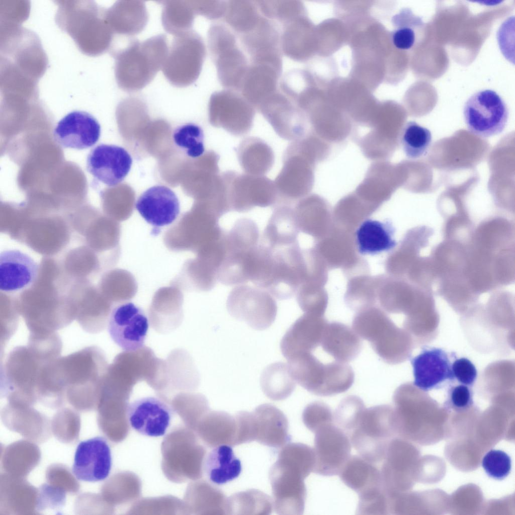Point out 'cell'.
<instances>
[{"label": "cell", "instance_id": "6da1fadb", "mask_svg": "<svg viewBox=\"0 0 515 515\" xmlns=\"http://www.w3.org/2000/svg\"><path fill=\"white\" fill-rule=\"evenodd\" d=\"M168 49L166 36L162 34L142 41L132 40L125 48L114 54L118 87L128 92L145 87L162 68Z\"/></svg>", "mask_w": 515, "mask_h": 515}, {"label": "cell", "instance_id": "7a4b0ae2", "mask_svg": "<svg viewBox=\"0 0 515 515\" xmlns=\"http://www.w3.org/2000/svg\"><path fill=\"white\" fill-rule=\"evenodd\" d=\"M288 362L296 382L315 395L328 396L343 393L354 382L351 366L336 361L323 364L312 353L299 354Z\"/></svg>", "mask_w": 515, "mask_h": 515}, {"label": "cell", "instance_id": "3957f363", "mask_svg": "<svg viewBox=\"0 0 515 515\" xmlns=\"http://www.w3.org/2000/svg\"><path fill=\"white\" fill-rule=\"evenodd\" d=\"M396 430L393 408L389 405H379L366 408L348 437L360 456L378 463L383 460Z\"/></svg>", "mask_w": 515, "mask_h": 515}, {"label": "cell", "instance_id": "277c9868", "mask_svg": "<svg viewBox=\"0 0 515 515\" xmlns=\"http://www.w3.org/2000/svg\"><path fill=\"white\" fill-rule=\"evenodd\" d=\"M311 472L309 468L297 461L285 457H278L269 472L273 504L277 513H303L306 497L304 480Z\"/></svg>", "mask_w": 515, "mask_h": 515}, {"label": "cell", "instance_id": "5b68a950", "mask_svg": "<svg viewBox=\"0 0 515 515\" xmlns=\"http://www.w3.org/2000/svg\"><path fill=\"white\" fill-rule=\"evenodd\" d=\"M206 54L204 40L195 31L174 36L161 68L163 74L173 85L188 87L198 78Z\"/></svg>", "mask_w": 515, "mask_h": 515}, {"label": "cell", "instance_id": "8992f818", "mask_svg": "<svg viewBox=\"0 0 515 515\" xmlns=\"http://www.w3.org/2000/svg\"><path fill=\"white\" fill-rule=\"evenodd\" d=\"M230 211L246 212L255 207L275 206L278 195L274 181L265 176L227 170L221 174Z\"/></svg>", "mask_w": 515, "mask_h": 515}, {"label": "cell", "instance_id": "52a82bcc", "mask_svg": "<svg viewBox=\"0 0 515 515\" xmlns=\"http://www.w3.org/2000/svg\"><path fill=\"white\" fill-rule=\"evenodd\" d=\"M226 308L233 317L257 330L267 329L273 324L278 309L274 297L269 292L245 284L236 286L230 292Z\"/></svg>", "mask_w": 515, "mask_h": 515}, {"label": "cell", "instance_id": "ba28073f", "mask_svg": "<svg viewBox=\"0 0 515 515\" xmlns=\"http://www.w3.org/2000/svg\"><path fill=\"white\" fill-rule=\"evenodd\" d=\"M463 114L468 130L484 138L502 132L509 116L504 100L490 90L478 91L470 97L465 103Z\"/></svg>", "mask_w": 515, "mask_h": 515}, {"label": "cell", "instance_id": "9c48e42d", "mask_svg": "<svg viewBox=\"0 0 515 515\" xmlns=\"http://www.w3.org/2000/svg\"><path fill=\"white\" fill-rule=\"evenodd\" d=\"M255 108L238 91L223 89L214 92L209 102L211 123L235 136L251 130Z\"/></svg>", "mask_w": 515, "mask_h": 515}, {"label": "cell", "instance_id": "30bf717a", "mask_svg": "<svg viewBox=\"0 0 515 515\" xmlns=\"http://www.w3.org/2000/svg\"><path fill=\"white\" fill-rule=\"evenodd\" d=\"M237 36L229 31L219 32L208 40V47L223 89L239 92L249 61L239 47Z\"/></svg>", "mask_w": 515, "mask_h": 515}, {"label": "cell", "instance_id": "8fae6325", "mask_svg": "<svg viewBox=\"0 0 515 515\" xmlns=\"http://www.w3.org/2000/svg\"><path fill=\"white\" fill-rule=\"evenodd\" d=\"M301 274V263L297 244L271 248L262 289L279 300L292 298Z\"/></svg>", "mask_w": 515, "mask_h": 515}, {"label": "cell", "instance_id": "7c38bea8", "mask_svg": "<svg viewBox=\"0 0 515 515\" xmlns=\"http://www.w3.org/2000/svg\"><path fill=\"white\" fill-rule=\"evenodd\" d=\"M314 434L313 472L325 476L339 475L351 456L350 438L333 423L321 427Z\"/></svg>", "mask_w": 515, "mask_h": 515}, {"label": "cell", "instance_id": "4fadbf2b", "mask_svg": "<svg viewBox=\"0 0 515 515\" xmlns=\"http://www.w3.org/2000/svg\"><path fill=\"white\" fill-rule=\"evenodd\" d=\"M149 328L143 310L132 302L122 303L113 308L108 321V332L114 342L126 352L141 349Z\"/></svg>", "mask_w": 515, "mask_h": 515}, {"label": "cell", "instance_id": "5bb4252c", "mask_svg": "<svg viewBox=\"0 0 515 515\" xmlns=\"http://www.w3.org/2000/svg\"><path fill=\"white\" fill-rule=\"evenodd\" d=\"M112 464L111 451L108 442L102 437H96L78 444L72 472L79 480L98 482L108 477Z\"/></svg>", "mask_w": 515, "mask_h": 515}, {"label": "cell", "instance_id": "9a60e30c", "mask_svg": "<svg viewBox=\"0 0 515 515\" xmlns=\"http://www.w3.org/2000/svg\"><path fill=\"white\" fill-rule=\"evenodd\" d=\"M133 160L124 148L101 144L92 149L87 159L88 171L97 180L113 187L128 174Z\"/></svg>", "mask_w": 515, "mask_h": 515}, {"label": "cell", "instance_id": "2e32d148", "mask_svg": "<svg viewBox=\"0 0 515 515\" xmlns=\"http://www.w3.org/2000/svg\"><path fill=\"white\" fill-rule=\"evenodd\" d=\"M237 36L249 63H267L282 68L281 32L276 22L263 16L253 29Z\"/></svg>", "mask_w": 515, "mask_h": 515}, {"label": "cell", "instance_id": "e0dca14e", "mask_svg": "<svg viewBox=\"0 0 515 515\" xmlns=\"http://www.w3.org/2000/svg\"><path fill=\"white\" fill-rule=\"evenodd\" d=\"M127 413L132 428L150 437L163 436L173 416V411L167 404L153 396L142 397L131 402Z\"/></svg>", "mask_w": 515, "mask_h": 515}, {"label": "cell", "instance_id": "ac0fdd59", "mask_svg": "<svg viewBox=\"0 0 515 515\" xmlns=\"http://www.w3.org/2000/svg\"><path fill=\"white\" fill-rule=\"evenodd\" d=\"M101 132V126L93 115L84 111H74L58 122L53 135L62 147L81 150L95 145Z\"/></svg>", "mask_w": 515, "mask_h": 515}, {"label": "cell", "instance_id": "d6986e66", "mask_svg": "<svg viewBox=\"0 0 515 515\" xmlns=\"http://www.w3.org/2000/svg\"><path fill=\"white\" fill-rule=\"evenodd\" d=\"M256 110L281 138L294 141L303 133L302 120L296 104L281 91L265 100Z\"/></svg>", "mask_w": 515, "mask_h": 515}, {"label": "cell", "instance_id": "ffe728a7", "mask_svg": "<svg viewBox=\"0 0 515 515\" xmlns=\"http://www.w3.org/2000/svg\"><path fill=\"white\" fill-rule=\"evenodd\" d=\"M327 322L321 315L306 313L287 330L280 343L281 353L287 361L303 353H312L320 345Z\"/></svg>", "mask_w": 515, "mask_h": 515}, {"label": "cell", "instance_id": "44dd1931", "mask_svg": "<svg viewBox=\"0 0 515 515\" xmlns=\"http://www.w3.org/2000/svg\"><path fill=\"white\" fill-rule=\"evenodd\" d=\"M135 207L144 220L155 228L170 225L180 212L176 194L162 185L153 186L143 192L137 199Z\"/></svg>", "mask_w": 515, "mask_h": 515}, {"label": "cell", "instance_id": "7402d4cb", "mask_svg": "<svg viewBox=\"0 0 515 515\" xmlns=\"http://www.w3.org/2000/svg\"><path fill=\"white\" fill-rule=\"evenodd\" d=\"M411 363L413 385L422 391H428L447 381H453L452 363L446 352L441 348L423 350L411 359Z\"/></svg>", "mask_w": 515, "mask_h": 515}, {"label": "cell", "instance_id": "603a6c76", "mask_svg": "<svg viewBox=\"0 0 515 515\" xmlns=\"http://www.w3.org/2000/svg\"><path fill=\"white\" fill-rule=\"evenodd\" d=\"M37 263L18 249H7L0 254V290L14 292L31 285L38 275Z\"/></svg>", "mask_w": 515, "mask_h": 515}, {"label": "cell", "instance_id": "cb8c5ba5", "mask_svg": "<svg viewBox=\"0 0 515 515\" xmlns=\"http://www.w3.org/2000/svg\"><path fill=\"white\" fill-rule=\"evenodd\" d=\"M252 413L254 441L274 448L283 447L290 439L284 413L271 404L256 407Z\"/></svg>", "mask_w": 515, "mask_h": 515}, {"label": "cell", "instance_id": "d4e9b609", "mask_svg": "<svg viewBox=\"0 0 515 515\" xmlns=\"http://www.w3.org/2000/svg\"><path fill=\"white\" fill-rule=\"evenodd\" d=\"M282 70L269 63H249L239 92L256 109L265 100L279 91Z\"/></svg>", "mask_w": 515, "mask_h": 515}, {"label": "cell", "instance_id": "484cf974", "mask_svg": "<svg viewBox=\"0 0 515 515\" xmlns=\"http://www.w3.org/2000/svg\"><path fill=\"white\" fill-rule=\"evenodd\" d=\"M106 18L114 34L134 36L145 28L149 15L143 1H118L106 10Z\"/></svg>", "mask_w": 515, "mask_h": 515}, {"label": "cell", "instance_id": "4316f807", "mask_svg": "<svg viewBox=\"0 0 515 515\" xmlns=\"http://www.w3.org/2000/svg\"><path fill=\"white\" fill-rule=\"evenodd\" d=\"M320 345L336 361L346 363L354 360L362 349V341L348 325L339 322L327 323Z\"/></svg>", "mask_w": 515, "mask_h": 515}, {"label": "cell", "instance_id": "83f0119b", "mask_svg": "<svg viewBox=\"0 0 515 515\" xmlns=\"http://www.w3.org/2000/svg\"><path fill=\"white\" fill-rule=\"evenodd\" d=\"M298 229L292 205H277L264 230L262 243L271 248L296 244Z\"/></svg>", "mask_w": 515, "mask_h": 515}, {"label": "cell", "instance_id": "f1b7e54d", "mask_svg": "<svg viewBox=\"0 0 515 515\" xmlns=\"http://www.w3.org/2000/svg\"><path fill=\"white\" fill-rule=\"evenodd\" d=\"M339 475L343 483L358 495L384 487L380 470L361 456H350Z\"/></svg>", "mask_w": 515, "mask_h": 515}, {"label": "cell", "instance_id": "f546056e", "mask_svg": "<svg viewBox=\"0 0 515 515\" xmlns=\"http://www.w3.org/2000/svg\"><path fill=\"white\" fill-rule=\"evenodd\" d=\"M236 152L239 164L245 174L265 176L274 165L275 156L273 149L258 137L244 138L238 145Z\"/></svg>", "mask_w": 515, "mask_h": 515}, {"label": "cell", "instance_id": "4dcf8cb0", "mask_svg": "<svg viewBox=\"0 0 515 515\" xmlns=\"http://www.w3.org/2000/svg\"><path fill=\"white\" fill-rule=\"evenodd\" d=\"M231 447L228 445L215 447L204 460L203 471L213 484H224L236 478L241 473V461L235 456Z\"/></svg>", "mask_w": 515, "mask_h": 515}, {"label": "cell", "instance_id": "1f68e13d", "mask_svg": "<svg viewBox=\"0 0 515 515\" xmlns=\"http://www.w3.org/2000/svg\"><path fill=\"white\" fill-rule=\"evenodd\" d=\"M394 230L388 222L373 219L364 221L356 231V242L360 253L375 254L393 249L396 245Z\"/></svg>", "mask_w": 515, "mask_h": 515}, {"label": "cell", "instance_id": "d6a6232c", "mask_svg": "<svg viewBox=\"0 0 515 515\" xmlns=\"http://www.w3.org/2000/svg\"><path fill=\"white\" fill-rule=\"evenodd\" d=\"M369 342L375 352L387 364L400 363L408 354L409 345L404 332L392 321L380 329Z\"/></svg>", "mask_w": 515, "mask_h": 515}, {"label": "cell", "instance_id": "836d02e7", "mask_svg": "<svg viewBox=\"0 0 515 515\" xmlns=\"http://www.w3.org/2000/svg\"><path fill=\"white\" fill-rule=\"evenodd\" d=\"M264 393L270 399L283 400L293 393L296 381L288 364L276 362L268 365L263 371L260 379Z\"/></svg>", "mask_w": 515, "mask_h": 515}, {"label": "cell", "instance_id": "e575fe53", "mask_svg": "<svg viewBox=\"0 0 515 515\" xmlns=\"http://www.w3.org/2000/svg\"><path fill=\"white\" fill-rule=\"evenodd\" d=\"M263 16L255 1H229L222 19L239 36L253 29Z\"/></svg>", "mask_w": 515, "mask_h": 515}, {"label": "cell", "instance_id": "d590c367", "mask_svg": "<svg viewBox=\"0 0 515 515\" xmlns=\"http://www.w3.org/2000/svg\"><path fill=\"white\" fill-rule=\"evenodd\" d=\"M161 20L168 33L176 36L192 30L197 16L190 1H163Z\"/></svg>", "mask_w": 515, "mask_h": 515}, {"label": "cell", "instance_id": "8d00e7d4", "mask_svg": "<svg viewBox=\"0 0 515 515\" xmlns=\"http://www.w3.org/2000/svg\"><path fill=\"white\" fill-rule=\"evenodd\" d=\"M273 504L270 497L255 489L234 493L227 498L226 514L230 515L269 514Z\"/></svg>", "mask_w": 515, "mask_h": 515}, {"label": "cell", "instance_id": "74e56055", "mask_svg": "<svg viewBox=\"0 0 515 515\" xmlns=\"http://www.w3.org/2000/svg\"><path fill=\"white\" fill-rule=\"evenodd\" d=\"M430 131L415 122L410 121L404 126L401 135L402 149L407 157L416 159L424 155L432 142Z\"/></svg>", "mask_w": 515, "mask_h": 515}, {"label": "cell", "instance_id": "f35d334b", "mask_svg": "<svg viewBox=\"0 0 515 515\" xmlns=\"http://www.w3.org/2000/svg\"><path fill=\"white\" fill-rule=\"evenodd\" d=\"M210 420L208 441L213 447L235 446L236 422L234 416L224 411L213 412Z\"/></svg>", "mask_w": 515, "mask_h": 515}, {"label": "cell", "instance_id": "ab89813d", "mask_svg": "<svg viewBox=\"0 0 515 515\" xmlns=\"http://www.w3.org/2000/svg\"><path fill=\"white\" fill-rule=\"evenodd\" d=\"M173 139L190 157H198L205 151L204 132L196 124L188 123L177 127L174 132Z\"/></svg>", "mask_w": 515, "mask_h": 515}, {"label": "cell", "instance_id": "60d3db41", "mask_svg": "<svg viewBox=\"0 0 515 515\" xmlns=\"http://www.w3.org/2000/svg\"><path fill=\"white\" fill-rule=\"evenodd\" d=\"M366 406L359 397L350 395L343 399L334 414V421L348 436L357 425Z\"/></svg>", "mask_w": 515, "mask_h": 515}, {"label": "cell", "instance_id": "b9f144b4", "mask_svg": "<svg viewBox=\"0 0 515 515\" xmlns=\"http://www.w3.org/2000/svg\"><path fill=\"white\" fill-rule=\"evenodd\" d=\"M262 15L282 25L297 18L298 5L292 1H255Z\"/></svg>", "mask_w": 515, "mask_h": 515}, {"label": "cell", "instance_id": "7bdbcfd3", "mask_svg": "<svg viewBox=\"0 0 515 515\" xmlns=\"http://www.w3.org/2000/svg\"><path fill=\"white\" fill-rule=\"evenodd\" d=\"M356 514H389V496L385 488H379L358 495Z\"/></svg>", "mask_w": 515, "mask_h": 515}, {"label": "cell", "instance_id": "ee69618b", "mask_svg": "<svg viewBox=\"0 0 515 515\" xmlns=\"http://www.w3.org/2000/svg\"><path fill=\"white\" fill-rule=\"evenodd\" d=\"M302 420L306 427L315 433L321 427L334 422V414L325 403L315 401L308 404L304 408Z\"/></svg>", "mask_w": 515, "mask_h": 515}, {"label": "cell", "instance_id": "f6af8a7d", "mask_svg": "<svg viewBox=\"0 0 515 515\" xmlns=\"http://www.w3.org/2000/svg\"><path fill=\"white\" fill-rule=\"evenodd\" d=\"M482 466L490 477L502 480L510 473V458L502 451L491 450L483 458Z\"/></svg>", "mask_w": 515, "mask_h": 515}, {"label": "cell", "instance_id": "bcb514c9", "mask_svg": "<svg viewBox=\"0 0 515 515\" xmlns=\"http://www.w3.org/2000/svg\"><path fill=\"white\" fill-rule=\"evenodd\" d=\"M405 25L394 31L392 41L394 45L400 50L410 49L416 41V33L414 30L422 26L421 19L415 16L411 12Z\"/></svg>", "mask_w": 515, "mask_h": 515}, {"label": "cell", "instance_id": "7dc6e473", "mask_svg": "<svg viewBox=\"0 0 515 515\" xmlns=\"http://www.w3.org/2000/svg\"><path fill=\"white\" fill-rule=\"evenodd\" d=\"M473 404V394L470 386L460 384L451 389L446 402L448 408L461 411L468 409Z\"/></svg>", "mask_w": 515, "mask_h": 515}, {"label": "cell", "instance_id": "c3c4849f", "mask_svg": "<svg viewBox=\"0 0 515 515\" xmlns=\"http://www.w3.org/2000/svg\"><path fill=\"white\" fill-rule=\"evenodd\" d=\"M453 380L468 386H472L477 377V369L474 364L466 358L456 359L451 365Z\"/></svg>", "mask_w": 515, "mask_h": 515}, {"label": "cell", "instance_id": "681fc988", "mask_svg": "<svg viewBox=\"0 0 515 515\" xmlns=\"http://www.w3.org/2000/svg\"><path fill=\"white\" fill-rule=\"evenodd\" d=\"M191 3L196 15L213 21L223 19L227 5V1H191Z\"/></svg>", "mask_w": 515, "mask_h": 515}, {"label": "cell", "instance_id": "f907efd6", "mask_svg": "<svg viewBox=\"0 0 515 515\" xmlns=\"http://www.w3.org/2000/svg\"><path fill=\"white\" fill-rule=\"evenodd\" d=\"M234 417L236 422L235 446L254 441L251 412L239 411Z\"/></svg>", "mask_w": 515, "mask_h": 515}]
</instances>
